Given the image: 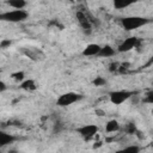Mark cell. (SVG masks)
Instances as JSON below:
<instances>
[{"instance_id":"6da1fadb","label":"cell","mask_w":153,"mask_h":153,"mask_svg":"<svg viewBox=\"0 0 153 153\" xmlns=\"http://www.w3.org/2000/svg\"><path fill=\"white\" fill-rule=\"evenodd\" d=\"M149 20L145 17H139V16H129L124 17L121 19V25L127 30V31H133L136 30L143 25H146Z\"/></svg>"},{"instance_id":"7a4b0ae2","label":"cell","mask_w":153,"mask_h":153,"mask_svg":"<svg viewBox=\"0 0 153 153\" xmlns=\"http://www.w3.org/2000/svg\"><path fill=\"white\" fill-rule=\"evenodd\" d=\"M27 17H29V13L25 10H12L0 14L1 20L10 22V23H20L27 19Z\"/></svg>"},{"instance_id":"3957f363","label":"cell","mask_w":153,"mask_h":153,"mask_svg":"<svg viewBox=\"0 0 153 153\" xmlns=\"http://www.w3.org/2000/svg\"><path fill=\"white\" fill-rule=\"evenodd\" d=\"M137 94L136 91H129V90H117V91H111L109 93L110 102L115 105H121L122 103L129 100L133 96Z\"/></svg>"},{"instance_id":"277c9868","label":"cell","mask_w":153,"mask_h":153,"mask_svg":"<svg viewBox=\"0 0 153 153\" xmlns=\"http://www.w3.org/2000/svg\"><path fill=\"white\" fill-rule=\"evenodd\" d=\"M84 98V96L82 94H80V93H78V92H66V93H63V94H61L59 98H57V100H56V104L59 105V106H61V108H66V106H69V105H72V104H74V103H76V102H79V100H81Z\"/></svg>"},{"instance_id":"5b68a950","label":"cell","mask_w":153,"mask_h":153,"mask_svg":"<svg viewBox=\"0 0 153 153\" xmlns=\"http://www.w3.org/2000/svg\"><path fill=\"white\" fill-rule=\"evenodd\" d=\"M75 130L84 140H90V139H92L97 135L98 127L96 124H85V126H81V127L76 128Z\"/></svg>"},{"instance_id":"8992f818","label":"cell","mask_w":153,"mask_h":153,"mask_svg":"<svg viewBox=\"0 0 153 153\" xmlns=\"http://www.w3.org/2000/svg\"><path fill=\"white\" fill-rule=\"evenodd\" d=\"M76 19H78V23H79L81 30L84 31V33L90 35V33L92 32V24H91V22L88 20L86 12H84V11H78V12H76Z\"/></svg>"},{"instance_id":"52a82bcc","label":"cell","mask_w":153,"mask_h":153,"mask_svg":"<svg viewBox=\"0 0 153 153\" xmlns=\"http://www.w3.org/2000/svg\"><path fill=\"white\" fill-rule=\"evenodd\" d=\"M139 44H140V39H139L137 37L131 36V37L126 38V39L118 45L117 51H118V53H127V51H129V50H131V49L139 47Z\"/></svg>"},{"instance_id":"ba28073f","label":"cell","mask_w":153,"mask_h":153,"mask_svg":"<svg viewBox=\"0 0 153 153\" xmlns=\"http://www.w3.org/2000/svg\"><path fill=\"white\" fill-rule=\"evenodd\" d=\"M100 49H102V47L99 44H97V43H90V44H87L84 48L82 55L84 56H98Z\"/></svg>"},{"instance_id":"9c48e42d","label":"cell","mask_w":153,"mask_h":153,"mask_svg":"<svg viewBox=\"0 0 153 153\" xmlns=\"http://www.w3.org/2000/svg\"><path fill=\"white\" fill-rule=\"evenodd\" d=\"M17 140L16 136L11 135V134H7L5 131H0V147H5L12 142H14Z\"/></svg>"},{"instance_id":"30bf717a","label":"cell","mask_w":153,"mask_h":153,"mask_svg":"<svg viewBox=\"0 0 153 153\" xmlns=\"http://www.w3.org/2000/svg\"><path fill=\"white\" fill-rule=\"evenodd\" d=\"M115 54H116V50H115L111 45L105 44V45L102 47V49H100L98 56H99V57H111V56H114Z\"/></svg>"},{"instance_id":"8fae6325","label":"cell","mask_w":153,"mask_h":153,"mask_svg":"<svg viewBox=\"0 0 153 153\" xmlns=\"http://www.w3.org/2000/svg\"><path fill=\"white\" fill-rule=\"evenodd\" d=\"M121 129V124L116 120H110L105 124V131L106 133H117Z\"/></svg>"},{"instance_id":"7c38bea8","label":"cell","mask_w":153,"mask_h":153,"mask_svg":"<svg viewBox=\"0 0 153 153\" xmlns=\"http://www.w3.org/2000/svg\"><path fill=\"white\" fill-rule=\"evenodd\" d=\"M6 4L13 10H24L27 5V2L24 0H10V1H6Z\"/></svg>"},{"instance_id":"4fadbf2b","label":"cell","mask_w":153,"mask_h":153,"mask_svg":"<svg viewBox=\"0 0 153 153\" xmlns=\"http://www.w3.org/2000/svg\"><path fill=\"white\" fill-rule=\"evenodd\" d=\"M20 88L25 91H35L37 88V85L33 79H26L23 82H20Z\"/></svg>"},{"instance_id":"5bb4252c","label":"cell","mask_w":153,"mask_h":153,"mask_svg":"<svg viewBox=\"0 0 153 153\" xmlns=\"http://www.w3.org/2000/svg\"><path fill=\"white\" fill-rule=\"evenodd\" d=\"M140 147L137 145H129V146H126L124 148L120 149L117 153H140Z\"/></svg>"},{"instance_id":"9a60e30c","label":"cell","mask_w":153,"mask_h":153,"mask_svg":"<svg viewBox=\"0 0 153 153\" xmlns=\"http://www.w3.org/2000/svg\"><path fill=\"white\" fill-rule=\"evenodd\" d=\"M136 131H137L136 126H135V123H133V122L128 123V124L124 127V133L128 134V135H135Z\"/></svg>"},{"instance_id":"2e32d148","label":"cell","mask_w":153,"mask_h":153,"mask_svg":"<svg viewBox=\"0 0 153 153\" xmlns=\"http://www.w3.org/2000/svg\"><path fill=\"white\" fill-rule=\"evenodd\" d=\"M130 5H133V2H126V1H121V0L114 1V7L116 10H123L126 7H129Z\"/></svg>"},{"instance_id":"e0dca14e","label":"cell","mask_w":153,"mask_h":153,"mask_svg":"<svg viewBox=\"0 0 153 153\" xmlns=\"http://www.w3.org/2000/svg\"><path fill=\"white\" fill-rule=\"evenodd\" d=\"M11 76L16 80V81H19V82H23L24 79H25V73L23 71H19V72H14L11 74Z\"/></svg>"},{"instance_id":"ac0fdd59","label":"cell","mask_w":153,"mask_h":153,"mask_svg":"<svg viewBox=\"0 0 153 153\" xmlns=\"http://www.w3.org/2000/svg\"><path fill=\"white\" fill-rule=\"evenodd\" d=\"M141 102L145 103V104H153V90L146 92V94H145V97L141 99Z\"/></svg>"},{"instance_id":"d6986e66","label":"cell","mask_w":153,"mask_h":153,"mask_svg":"<svg viewBox=\"0 0 153 153\" xmlns=\"http://www.w3.org/2000/svg\"><path fill=\"white\" fill-rule=\"evenodd\" d=\"M92 84L97 87H100V86H104L106 85V79L103 78V76H96V79L92 81Z\"/></svg>"},{"instance_id":"ffe728a7","label":"cell","mask_w":153,"mask_h":153,"mask_svg":"<svg viewBox=\"0 0 153 153\" xmlns=\"http://www.w3.org/2000/svg\"><path fill=\"white\" fill-rule=\"evenodd\" d=\"M129 68H130V63H129V62H122V63H120V67H118V73H121V74L127 73Z\"/></svg>"},{"instance_id":"44dd1931","label":"cell","mask_w":153,"mask_h":153,"mask_svg":"<svg viewBox=\"0 0 153 153\" xmlns=\"http://www.w3.org/2000/svg\"><path fill=\"white\" fill-rule=\"evenodd\" d=\"M25 54H26L30 59H32V60H38V51H37V50L31 51V50L29 49V50H26V51H25Z\"/></svg>"},{"instance_id":"7402d4cb","label":"cell","mask_w":153,"mask_h":153,"mask_svg":"<svg viewBox=\"0 0 153 153\" xmlns=\"http://www.w3.org/2000/svg\"><path fill=\"white\" fill-rule=\"evenodd\" d=\"M118 67H120V62H111L110 66H109V71H110L111 73L118 72Z\"/></svg>"},{"instance_id":"603a6c76","label":"cell","mask_w":153,"mask_h":153,"mask_svg":"<svg viewBox=\"0 0 153 153\" xmlns=\"http://www.w3.org/2000/svg\"><path fill=\"white\" fill-rule=\"evenodd\" d=\"M11 44H12V41H10V39H2L0 42V48L1 49H6V48H10Z\"/></svg>"},{"instance_id":"cb8c5ba5","label":"cell","mask_w":153,"mask_h":153,"mask_svg":"<svg viewBox=\"0 0 153 153\" xmlns=\"http://www.w3.org/2000/svg\"><path fill=\"white\" fill-rule=\"evenodd\" d=\"M6 88H7V87H6V84H5L4 81H0V92H1V93L5 92Z\"/></svg>"},{"instance_id":"d4e9b609","label":"cell","mask_w":153,"mask_h":153,"mask_svg":"<svg viewBox=\"0 0 153 153\" xmlns=\"http://www.w3.org/2000/svg\"><path fill=\"white\" fill-rule=\"evenodd\" d=\"M130 99H131V102H133L134 104H137V103H139V100H140V98H139V96H137V94L133 96V97H131Z\"/></svg>"},{"instance_id":"484cf974","label":"cell","mask_w":153,"mask_h":153,"mask_svg":"<svg viewBox=\"0 0 153 153\" xmlns=\"http://www.w3.org/2000/svg\"><path fill=\"white\" fill-rule=\"evenodd\" d=\"M96 114H97L98 116H104V115H105V112H104L103 110H98V109L96 110Z\"/></svg>"},{"instance_id":"4316f807","label":"cell","mask_w":153,"mask_h":153,"mask_svg":"<svg viewBox=\"0 0 153 153\" xmlns=\"http://www.w3.org/2000/svg\"><path fill=\"white\" fill-rule=\"evenodd\" d=\"M103 143H102V141H97V142H94V145H93V148H98V147H100Z\"/></svg>"},{"instance_id":"83f0119b","label":"cell","mask_w":153,"mask_h":153,"mask_svg":"<svg viewBox=\"0 0 153 153\" xmlns=\"http://www.w3.org/2000/svg\"><path fill=\"white\" fill-rule=\"evenodd\" d=\"M151 63H153V56H152V59H151V60H149V61H148V63H147V65H146V66H149V65H151Z\"/></svg>"},{"instance_id":"f1b7e54d","label":"cell","mask_w":153,"mask_h":153,"mask_svg":"<svg viewBox=\"0 0 153 153\" xmlns=\"http://www.w3.org/2000/svg\"><path fill=\"white\" fill-rule=\"evenodd\" d=\"M151 146H152V147H153V141H152V142H151Z\"/></svg>"},{"instance_id":"f546056e","label":"cell","mask_w":153,"mask_h":153,"mask_svg":"<svg viewBox=\"0 0 153 153\" xmlns=\"http://www.w3.org/2000/svg\"><path fill=\"white\" fill-rule=\"evenodd\" d=\"M151 112H152V115H153V109H152V111H151Z\"/></svg>"}]
</instances>
